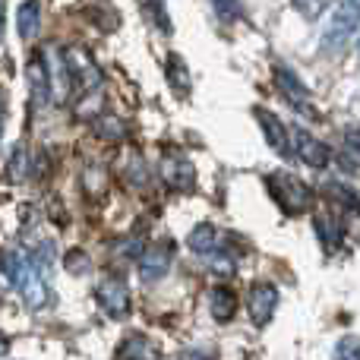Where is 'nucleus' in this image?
<instances>
[{"mask_svg": "<svg viewBox=\"0 0 360 360\" xmlns=\"http://www.w3.org/2000/svg\"><path fill=\"white\" fill-rule=\"evenodd\" d=\"M38 25H41V4L38 0H25L16 13V32L22 41H32L38 35Z\"/></svg>", "mask_w": 360, "mask_h": 360, "instance_id": "11", "label": "nucleus"}, {"mask_svg": "<svg viewBox=\"0 0 360 360\" xmlns=\"http://www.w3.org/2000/svg\"><path fill=\"white\" fill-rule=\"evenodd\" d=\"M162 174H165V184L174 186V190H180V193L193 190V184H196V171H193V165L186 162L184 155H168L165 158Z\"/></svg>", "mask_w": 360, "mask_h": 360, "instance_id": "8", "label": "nucleus"}, {"mask_svg": "<svg viewBox=\"0 0 360 360\" xmlns=\"http://www.w3.org/2000/svg\"><path fill=\"white\" fill-rule=\"evenodd\" d=\"M0 130H4V114H0Z\"/></svg>", "mask_w": 360, "mask_h": 360, "instance_id": "22", "label": "nucleus"}, {"mask_svg": "<svg viewBox=\"0 0 360 360\" xmlns=\"http://www.w3.org/2000/svg\"><path fill=\"white\" fill-rule=\"evenodd\" d=\"M357 54H360V38H357Z\"/></svg>", "mask_w": 360, "mask_h": 360, "instance_id": "23", "label": "nucleus"}, {"mask_svg": "<svg viewBox=\"0 0 360 360\" xmlns=\"http://www.w3.org/2000/svg\"><path fill=\"white\" fill-rule=\"evenodd\" d=\"M171 262H174V243H149V247L139 253V278L143 281L165 278Z\"/></svg>", "mask_w": 360, "mask_h": 360, "instance_id": "7", "label": "nucleus"}, {"mask_svg": "<svg viewBox=\"0 0 360 360\" xmlns=\"http://www.w3.org/2000/svg\"><path fill=\"white\" fill-rule=\"evenodd\" d=\"M6 348H10V342H6V338H4V335H0V357H4V354H6Z\"/></svg>", "mask_w": 360, "mask_h": 360, "instance_id": "20", "label": "nucleus"}, {"mask_svg": "<svg viewBox=\"0 0 360 360\" xmlns=\"http://www.w3.org/2000/svg\"><path fill=\"white\" fill-rule=\"evenodd\" d=\"M212 272L215 275H221V278H228V275H234V259L231 256H224V253H212Z\"/></svg>", "mask_w": 360, "mask_h": 360, "instance_id": "18", "label": "nucleus"}, {"mask_svg": "<svg viewBox=\"0 0 360 360\" xmlns=\"http://www.w3.org/2000/svg\"><path fill=\"white\" fill-rule=\"evenodd\" d=\"M278 307V288L272 281H256L247 294V313L253 319V326H269L272 323V313Z\"/></svg>", "mask_w": 360, "mask_h": 360, "instance_id": "6", "label": "nucleus"}, {"mask_svg": "<svg viewBox=\"0 0 360 360\" xmlns=\"http://www.w3.org/2000/svg\"><path fill=\"white\" fill-rule=\"evenodd\" d=\"M95 300H98V307L111 319H124L127 313H130V291H127V281L117 278V275L98 281V288H95Z\"/></svg>", "mask_w": 360, "mask_h": 360, "instance_id": "5", "label": "nucleus"}, {"mask_svg": "<svg viewBox=\"0 0 360 360\" xmlns=\"http://www.w3.org/2000/svg\"><path fill=\"white\" fill-rule=\"evenodd\" d=\"M29 79H32V92H35L38 101L48 98V70H44L41 57H32L29 63Z\"/></svg>", "mask_w": 360, "mask_h": 360, "instance_id": "16", "label": "nucleus"}, {"mask_svg": "<svg viewBox=\"0 0 360 360\" xmlns=\"http://www.w3.org/2000/svg\"><path fill=\"white\" fill-rule=\"evenodd\" d=\"M237 307H240V300H237V294L231 291L228 285H218L215 291H212L209 310H212V316H215L218 323H231V319L237 316Z\"/></svg>", "mask_w": 360, "mask_h": 360, "instance_id": "10", "label": "nucleus"}, {"mask_svg": "<svg viewBox=\"0 0 360 360\" xmlns=\"http://www.w3.org/2000/svg\"><path fill=\"white\" fill-rule=\"evenodd\" d=\"M124 360H155L158 357V348L149 342V338H143V335H130L124 345H120V351H117Z\"/></svg>", "mask_w": 360, "mask_h": 360, "instance_id": "13", "label": "nucleus"}, {"mask_svg": "<svg viewBox=\"0 0 360 360\" xmlns=\"http://www.w3.org/2000/svg\"><path fill=\"white\" fill-rule=\"evenodd\" d=\"M360 29V0H335L326 22V35H323V48L329 54L348 48V41L357 35Z\"/></svg>", "mask_w": 360, "mask_h": 360, "instance_id": "2", "label": "nucleus"}, {"mask_svg": "<svg viewBox=\"0 0 360 360\" xmlns=\"http://www.w3.org/2000/svg\"><path fill=\"white\" fill-rule=\"evenodd\" d=\"M218 228L215 224H196V228L190 231V237H186V243H190V250L193 253H202V256H212L218 250Z\"/></svg>", "mask_w": 360, "mask_h": 360, "instance_id": "12", "label": "nucleus"}, {"mask_svg": "<svg viewBox=\"0 0 360 360\" xmlns=\"http://www.w3.org/2000/svg\"><path fill=\"white\" fill-rule=\"evenodd\" d=\"M335 360H360V338L357 335H345L335 345Z\"/></svg>", "mask_w": 360, "mask_h": 360, "instance_id": "17", "label": "nucleus"}, {"mask_svg": "<svg viewBox=\"0 0 360 360\" xmlns=\"http://www.w3.org/2000/svg\"><path fill=\"white\" fill-rule=\"evenodd\" d=\"M278 82L285 86L281 92H285L288 98H291V105H297V108H310V95H307V89L300 86V82L294 79V76L288 73V70H278Z\"/></svg>", "mask_w": 360, "mask_h": 360, "instance_id": "14", "label": "nucleus"}, {"mask_svg": "<svg viewBox=\"0 0 360 360\" xmlns=\"http://www.w3.org/2000/svg\"><path fill=\"white\" fill-rule=\"evenodd\" d=\"M4 10L6 6H4V0H0V38H4Z\"/></svg>", "mask_w": 360, "mask_h": 360, "instance_id": "21", "label": "nucleus"}, {"mask_svg": "<svg viewBox=\"0 0 360 360\" xmlns=\"http://www.w3.org/2000/svg\"><path fill=\"white\" fill-rule=\"evenodd\" d=\"M256 120H259L262 130H266L269 146H272L275 152H281V155H291V130H288L278 117H272L269 111H262V108L256 111Z\"/></svg>", "mask_w": 360, "mask_h": 360, "instance_id": "9", "label": "nucleus"}, {"mask_svg": "<svg viewBox=\"0 0 360 360\" xmlns=\"http://www.w3.org/2000/svg\"><path fill=\"white\" fill-rule=\"evenodd\" d=\"M269 193H272L275 202L285 212H291V215H297V212H304L307 205H310V186L294 174H288V171H278V174L269 177Z\"/></svg>", "mask_w": 360, "mask_h": 360, "instance_id": "3", "label": "nucleus"}, {"mask_svg": "<svg viewBox=\"0 0 360 360\" xmlns=\"http://www.w3.org/2000/svg\"><path fill=\"white\" fill-rule=\"evenodd\" d=\"M0 269H4L6 281L16 288V294L25 300V307H32V310L48 307L51 288H48V278H44L41 262L38 259H32L29 253H6Z\"/></svg>", "mask_w": 360, "mask_h": 360, "instance_id": "1", "label": "nucleus"}, {"mask_svg": "<svg viewBox=\"0 0 360 360\" xmlns=\"http://www.w3.org/2000/svg\"><path fill=\"white\" fill-rule=\"evenodd\" d=\"M345 143H348V149H354L360 155V127H348L345 130Z\"/></svg>", "mask_w": 360, "mask_h": 360, "instance_id": "19", "label": "nucleus"}, {"mask_svg": "<svg viewBox=\"0 0 360 360\" xmlns=\"http://www.w3.org/2000/svg\"><path fill=\"white\" fill-rule=\"evenodd\" d=\"M288 130H291V155L297 158V162L310 165V168H329L332 152L323 139H316L310 130H304V127H288Z\"/></svg>", "mask_w": 360, "mask_h": 360, "instance_id": "4", "label": "nucleus"}, {"mask_svg": "<svg viewBox=\"0 0 360 360\" xmlns=\"http://www.w3.org/2000/svg\"><path fill=\"white\" fill-rule=\"evenodd\" d=\"M332 6H335V0H294V10H297L307 22L323 19V13H329Z\"/></svg>", "mask_w": 360, "mask_h": 360, "instance_id": "15", "label": "nucleus"}]
</instances>
